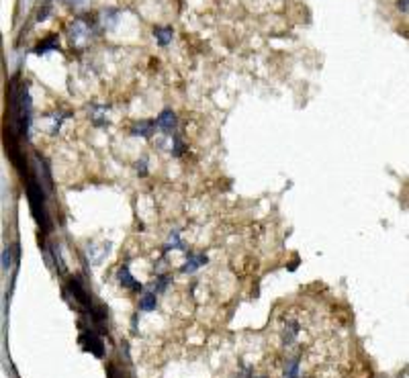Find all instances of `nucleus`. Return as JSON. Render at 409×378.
<instances>
[{"mask_svg":"<svg viewBox=\"0 0 409 378\" xmlns=\"http://www.w3.org/2000/svg\"><path fill=\"white\" fill-rule=\"evenodd\" d=\"M90 33H92L90 23H86L84 19H74L70 23V27H68V35H70L72 47H76V49H82V47L88 45Z\"/></svg>","mask_w":409,"mask_h":378,"instance_id":"obj_1","label":"nucleus"},{"mask_svg":"<svg viewBox=\"0 0 409 378\" xmlns=\"http://www.w3.org/2000/svg\"><path fill=\"white\" fill-rule=\"evenodd\" d=\"M80 343L84 345L86 350H90V354H94V356H103V352H105V348H103V341H101V337L94 333V331H84L82 335H80Z\"/></svg>","mask_w":409,"mask_h":378,"instance_id":"obj_2","label":"nucleus"},{"mask_svg":"<svg viewBox=\"0 0 409 378\" xmlns=\"http://www.w3.org/2000/svg\"><path fill=\"white\" fill-rule=\"evenodd\" d=\"M176 125H178V119H176V115L170 109L162 111L158 115V119H155V127H158L162 133H172L176 129Z\"/></svg>","mask_w":409,"mask_h":378,"instance_id":"obj_3","label":"nucleus"},{"mask_svg":"<svg viewBox=\"0 0 409 378\" xmlns=\"http://www.w3.org/2000/svg\"><path fill=\"white\" fill-rule=\"evenodd\" d=\"M68 289H70V293L74 295V299H76V301H78V303H80V305H82L86 311H90V313L94 311V307H92V303H90L88 295L84 293V289L78 285L76 280H70V282H68Z\"/></svg>","mask_w":409,"mask_h":378,"instance_id":"obj_4","label":"nucleus"},{"mask_svg":"<svg viewBox=\"0 0 409 378\" xmlns=\"http://www.w3.org/2000/svg\"><path fill=\"white\" fill-rule=\"evenodd\" d=\"M117 276H119V282H121V287H123V289H129V291H135V293L141 291V285H139V282L131 276V272L127 270V266H121Z\"/></svg>","mask_w":409,"mask_h":378,"instance_id":"obj_5","label":"nucleus"},{"mask_svg":"<svg viewBox=\"0 0 409 378\" xmlns=\"http://www.w3.org/2000/svg\"><path fill=\"white\" fill-rule=\"evenodd\" d=\"M205 264H207V256H203V254H191V256H188V260H186V264L182 266L180 272H184V274H193L197 268H201V266H205Z\"/></svg>","mask_w":409,"mask_h":378,"instance_id":"obj_6","label":"nucleus"},{"mask_svg":"<svg viewBox=\"0 0 409 378\" xmlns=\"http://www.w3.org/2000/svg\"><path fill=\"white\" fill-rule=\"evenodd\" d=\"M153 127H155V123H151V121H137L133 127H131V133H133V135H139V137H149L151 131H153Z\"/></svg>","mask_w":409,"mask_h":378,"instance_id":"obj_7","label":"nucleus"},{"mask_svg":"<svg viewBox=\"0 0 409 378\" xmlns=\"http://www.w3.org/2000/svg\"><path fill=\"white\" fill-rule=\"evenodd\" d=\"M57 47H59V39H57V35H49V37H45L43 41H39V45L35 47V53L41 55V53H47V51L57 49Z\"/></svg>","mask_w":409,"mask_h":378,"instance_id":"obj_8","label":"nucleus"},{"mask_svg":"<svg viewBox=\"0 0 409 378\" xmlns=\"http://www.w3.org/2000/svg\"><path fill=\"white\" fill-rule=\"evenodd\" d=\"M153 35H155V39H158L160 45H168L172 41V37H174V31H172V27H155Z\"/></svg>","mask_w":409,"mask_h":378,"instance_id":"obj_9","label":"nucleus"},{"mask_svg":"<svg viewBox=\"0 0 409 378\" xmlns=\"http://www.w3.org/2000/svg\"><path fill=\"white\" fill-rule=\"evenodd\" d=\"M107 251H109V243H105V245H101V247H99V245H88V256L92 254V262H94V264H99Z\"/></svg>","mask_w":409,"mask_h":378,"instance_id":"obj_10","label":"nucleus"},{"mask_svg":"<svg viewBox=\"0 0 409 378\" xmlns=\"http://www.w3.org/2000/svg\"><path fill=\"white\" fill-rule=\"evenodd\" d=\"M139 309L141 311H153L155 309V293H145L139 301Z\"/></svg>","mask_w":409,"mask_h":378,"instance_id":"obj_11","label":"nucleus"},{"mask_svg":"<svg viewBox=\"0 0 409 378\" xmlns=\"http://www.w3.org/2000/svg\"><path fill=\"white\" fill-rule=\"evenodd\" d=\"M182 247H184V243L180 241V237H178V231L170 233V241H168V247H166V249H182Z\"/></svg>","mask_w":409,"mask_h":378,"instance_id":"obj_12","label":"nucleus"},{"mask_svg":"<svg viewBox=\"0 0 409 378\" xmlns=\"http://www.w3.org/2000/svg\"><path fill=\"white\" fill-rule=\"evenodd\" d=\"M115 11L113 9H109V11H103V15H101V21H103V25L107 27V25H113L115 23Z\"/></svg>","mask_w":409,"mask_h":378,"instance_id":"obj_13","label":"nucleus"},{"mask_svg":"<svg viewBox=\"0 0 409 378\" xmlns=\"http://www.w3.org/2000/svg\"><path fill=\"white\" fill-rule=\"evenodd\" d=\"M11 262H13V249H5V258H3V270H9L11 268Z\"/></svg>","mask_w":409,"mask_h":378,"instance_id":"obj_14","label":"nucleus"},{"mask_svg":"<svg viewBox=\"0 0 409 378\" xmlns=\"http://www.w3.org/2000/svg\"><path fill=\"white\" fill-rule=\"evenodd\" d=\"M397 9H399L401 13H409V0H399V3H397Z\"/></svg>","mask_w":409,"mask_h":378,"instance_id":"obj_15","label":"nucleus"},{"mask_svg":"<svg viewBox=\"0 0 409 378\" xmlns=\"http://www.w3.org/2000/svg\"><path fill=\"white\" fill-rule=\"evenodd\" d=\"M64 3H68V5H72V7H80V5L86 3V0H64Z\"/></svg>","mask_w":409,"mask_h":378,"instance_id":"obj_16","label":"nucleus"},{"mask_svg":"<svg viewBox=\"0 0 409 378\" xmlns=\"http://www.w3.org/2000/svg\"><path fill=\"white\" fill-rule=\"evenodd\" d=\"M254 378H256V376H254ZM262 378H264V376H262Z\"/></svg>","mask_w":409,"mask_h":378,"instance_id":"obj_17","label":"nucleus"}]
</instances>
